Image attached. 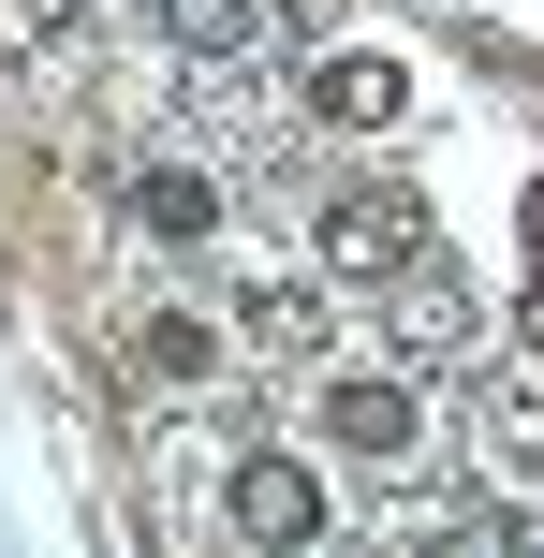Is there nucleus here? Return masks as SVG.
Returning <instances> with one entry per match:
<instances>
[{
	"label": "nucleus",
	"instance_id": "5",
	"mask_svg": "<svg viewBox=\"0 0 544 558\" xmlns=\"http://www.w3.org/2000/svg\"><path fill=\"white\" fill-rule=\"evenodd\" d=\"M530 265H544V177H530Z\"/></svg>",
	"mask_w": 544,
	"mask_h": 558
},
{
	"label": "nucleus",
	"instance_id": "2",
	"mask_svg": "<svg viewBox=\"0 0 544 558\" xmlns=\"http://www.w3.org/2000/svg\"><path fill=\"white\" fill-rule=\"evenodd\" d=\"M324 441L368 456V471H398V456L427 441V397H412V383H324Z\"/></svg>",
	"mask_w": 544,
	"mask_h": 558
},
{
	"label": "nucleus",
	"instance_id": "3",
	"mask_svg": "<svg viewBox=\"0 0 544 558\" xmlns=\"http://www.w3.org/2000/svg\"><path fill=\"white\" fill-rule=\"evenodd\" d=\"M310 118H324V133H398V118H412V74H398V59H324V74H310Z\"/></svg>",
	"mask_w": 544,
	"mask_h": 558
},
{
	"label": "nucleus",
	"instance_id": "4",
	"mask_svg": "<svg viewBox=\"0 0 544 558\" xmlns=\"http://www.w3.org/2000/svg\"><path fill=\"white\" fill-rule=\"evenodd\" d=\"M235 530H251V544H310L324 530V485L294 471V456H235Z\"/></svg>",
	"mask_w": 544,
	"mask_h": 558
},
{
	"label": "nucleus",
	"instance_id": "1",
	"mask_svg": "<svg viewBox=\"0 0 544 558\" xmlns=\"http://www.w3.org/2000/svg\"><path fill=\"white\" fill-rule=\"evenodd\" d=\"M310 251L339 265V279H398V265H442V235H427V206H412V192H383V177H368V192H339V206L310 221Z\"/></svg>",
	"mask_w": 544,
	"mask_h": 558
}]
</instances>
